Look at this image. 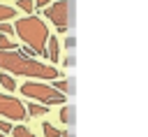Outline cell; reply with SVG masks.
I'll return each instance as SVG.
<instances>
[{"mask_svg":"<svg viewBox=\"0 0 148 137\" xmlns=\"http://www.w3.org/2000/svg\"><path fill=\"white\" fill-rule=\"evenodd\" d=\"M46 58L51 63H58L60 58V46H58V37L56 35H49V49H46Z\"/></svg>","mask_w":148,"mask_h":137,"instance_id":"8992f818","label":"cell"},{"mask_svg":"<svg viewBox=\"0 0 148 137\" xmlns=\"http://www.w3.org/2000/svg\"><path fill=\"white\" fill-rule=\"evenodd\" d=\"M0 132H5V135H7V132H12V123L0 118Z\"/></svg>","mask_w":148,"mask_h":137,"instance_id":"e0dca14e","label":"cell"},{"mask_svg":"<svg viewBox=\"0 0 148 137\" xmlns=\"http://www.w3.org/2000/svg\"><path fill=\"white\" fill-rule=\"evenodd\" d=\"M0 137H7V135H5V132H0Z\"/></svg>","mask_w":148,"mask_h":137,"instance_id":"44dd1931","label":"cell"},{"mask_svg":"<svg viewBox=\"0 0 148 137\" xmlns=\"http://www.w3.org/2000/svg\"><path fill=\"white\" fill-rule=\"evenodd\" d=\"M18 91L25 98L42 102V104H62L67 100V95L60 93L56 86H49V84H42V81H25V84H21Z\"/></svg>","mask_w":148,"mask_h":137,"instance_id":"3957f363","label":"cell"},{"mask_svg":"<svg viewBox=\"0 0 148 137\" xmlns=\"http://www.w3.org/2000/svg\"><path fill=\"white\" fill-rule=\"evenodd\" d=\"M0 116L7 121H23L28 116V111H25V104L21 100L0 93Z\"/></svg>","mask_w":148,"mask_h":137,"instance_id":"5b68a950","label":"cell"},{"mask_svg":"<svg viewBox=\"0 0 148 137\" xmlns=\"http://www.w3.org/2000/svg\"><path fill=\"white\" fill-rule=\"evenodd\" d=\"M14 35L37 56H46V42H49V28L39 16L25 14L23 19L14 21Z\"/></svg>","mask_w":148,"mask_h":137,"instance_id":"7a4b0ae2","label":"cell"},{"mask_svg":"<svg viewBox=\"0 0 148 137\" xmlns=\"http://www.w3.org/2000/svg\"><path fill=\"white\" fill-rule=\"evenodd\" d=\"M9 19H16V7H9V5L0 2V21H9Z\"/></svg>","mask_w":148,"mask_h":137,"instance_id":"30bf717a","label":"cell"},{"mask_svg":"<svg viewBox=\"0 0 148 137\" xmlns=\"http://www.w3.org/2000/svg\"><path fill=\"white\" fill-rule=\"evenodd\" d=\"M58 116H60V121H62L65 125H72V123H74V107H72V104L62 107V109L58 111Z\"/></svg>","mask_w":148,"mask_h":137,"instance_id":"9c48e42d","label":"cell"},{"mask_svg":"<svg viewBox=\"0 0 148 137\" xmlns=\"http://www.w3.org/2000/svg\"><path fill=\"white\" fill-rule=\"evenodd\" d=\"M0 86L5 88V91H16V81H14V74H9V72H2L0 74Z\"/></svg>","mask_w":148,"mask_h":137,"instance_id":"ba28073f","label":"cell"},{"mask_svg":"<svg viewBox=\"0 0 148 137\" xmlns=\"http://www.w3.org/2000/svg\"><path fill=\"white\" fill-rule=\"evenodd\" d=\"M9 49H16V44L9 39V35H0V51H9Z\"/></svg>","mask_w":148,"mask_h":137,"instance_id":"5bb4252c","label":"cell"},{"mask_svg":"<svg viewBox=\"0 0 148 137\" xmlns=\"http://www.w3.org/2000/svg\"><path fill=\"white\" fill-rule=\"evenodd\" d=\"M60 137H72V135H67V132H62V135H60Z\"/></svg>","mask_w":148,"mask_h":137,"instance_id":"ffe728a7","label":"cell"},{"mask_svg":"<svg viewBox=\"0 0 148 137\" xmlns=\"http://www.w3.org/2000/svg\"><path fill=\"white\" fill-rule=\"evenodd\" d=\"M42 130H44V137H60L62 135V130H58L56 125H51L49 121H44L42 123Z\"/></svg>","mask_w":148,"mask_h":137,"instance_id":"8fae6325","label":"cell"},{"mask_svg":"<svg viewBox=\"0 0 148 137\" xmlns=\"http://www.w3.org/2000/svg\"><path fill=\"white\" fill-rule=\"evenodd\" d=\"M46 12H44V16L60 30V33H65L67 28H69V2L67 0H56L53 5H49V7H44Z\"/></svg>","mask_w":148,"mask_h":137,"instance_id":"277c9868","label":"cell"},{"mask_svg":"<svg viewBox=\"0 0 148 137\" xmlns=\"http://www.w3.org/2000/svg\"><path fill=\"white\" fill-rule=\"evenodd\" d=\"M74 65V58H65V67H72Z\"/></svg>","mask_w":148,"mask_h":137,"instance_id":"d6986e66","label":"cell"},{"mask_svg":"<svg viewBox=\"0 0 148 137\" xmlns=\"http://www.w3.org/2000/svg\"><path fill=\"white\" fill-rule=\"evenodd\" d=\"M53 81H56V88L60 93H65V95L72 93V81H67V79H53Z\"/></svg>","mask_w":148,"mask_h":137,"instance_id":"7c38bea8","label":"cell"},{"mask_svg":"<svg viewBox=\"0 0 148 137\" xmlns=\"http://www.w3.org/2000/svg\"><path fill=\"white\" fill-rule=\"evenodd\" d=\"M0 35H14V23L0 21Z\"/></svg>","mask_w":148,"mask_h":137,"instance_id":"2e32d148","label":"cell"},{"mask_svg":"<svg viewBox=\"0 0 148 137\" xmlns=\"http://www.w3.org/2000/svg\"><path fill=\"white\" fill-rule=\"evenodd\" d=\"M16 9H23L25 14H32L35 12V2L32 0H16Z\"/></svg>","mask_w":148,"mask_h":137,"instance_id":"4fadbf2b","label":"cell"},{"mask_svg":"<svg viewBox=\"0 0 148 137\" xmlns=\"http://www.w3.org/2000/svg\"><path fill=\"white\" fill-rule=\"evenodd\" d=\"M35 7H49V0H32Z\"/></svg>","mask_w":148,"mask_h":137,"instance_id":"ac0fdd59","label":"cell"},{"mask_svg":"<svg viewBox=\"0 0 148 137\" xmlns=\"http://www.w3.org/2000/svg\"><path fill=\"white\" fill-rule=\"evenodd\" d=\"M12 135H14V137H35L25 125H16V128H12Z\"/></svg>","mask_w":148,"mask_h":137,"instance_id":"9a60e30c","label":"cell"},{"mask_svg":"<svg viewBox=\"0 0 148 137\" xmlns=\"http://www.w3.org/2000/svg\"><path fill=\"white\" fill-rule=\"evenodd\" d=\"M0 70L9 72V74L28 77V79H44V81L58 79V70L53 65H46V63L30 58V56H23L18 49L0 51Z\"/></svg>","mask_w":148,"mask_h":137,"instance_id":"6da1fadb","label":"cell"},{"mask_svg":"<svg viewBox=\"0 0 148 137\" xmlns=\"http://www.w3.org/2000/svg\"><path fill=\"white\" fill-rule=\"evenodd\" d=\"M25 111H28L30 116H44V114L49 111V104H42V102H30V104L25 107Z\"/></svg>","mask_w":148,"mask_h":137,"instance_id":"52a82bcc","label":"cell"}]
</instances>
